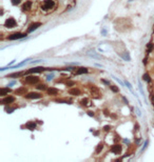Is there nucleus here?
<instances>
[{
    "label": "nucleus",
    "mask_w": 154,
    "mask_h": 162,
    "mask_svg": "<svg viewBox=\"0 0 154 162\" xmlns=\"http://www.w3.org/2000/svg\"><path fill=\"white\" fill-rule=\"evenodd\" d=\"M15 110V109H5V110H6V113H10V114H11V113H13V110Z\"/></svg>",
    "instance_id": "cd10ccee"
},
{
    "label": "nucleus",
    "mask_w": 154,
    "mask_h": 162,
    "mask_svg": "<svg viewBox=\"0 0 154 162\" xmlns=\"http://www.w3.org/2000/svg\"><path fill=\"white\" fill-rule=\"evenodd\" d=\"M101 82H104V84H108V85H110V82H109V81H107V80H104V79H102V80H101Z\"/></svg>",
    "instance_id": "c85d7f7f"
},
{
    "label": "nucleus",
    "mask_w": 154,
    "mask_h": 162,
    "mask_svg": "<svg viewBox=\"0 0 154 162\" xmlns=\"http://www.w3.org/2000/svg\"><path fill=\"white\" fill-rule=\"evenodd\" d=\"M14 101H15V98L13 96H8V97L3 98L1 100V103L2 104H10V103H13Z\"/></svg>",
    "instance_id": "0eeeda50"
},
{
    "label": "nucleus",
    "mask_w": 154,
    "mask_h": 162,
    "mask_svg": "<svg viewBox=\"0 0 154 162\" xmlns=\"http://www.w3.org/2000/svg\"><path fill=\"white\" fill-rule=\"evenodd\" d=\"M42 97V95H40L39 93H29V94L25 95V98L28 99H40Z\"/></svg>",
    "instance_id": "423d86ee"
},
{
    "label": "nucleus",
    "mask_w": 154,
    "mask_h": 162,
    "mask_svg": "<svg viewBox=\"0 0 154 162\" xmlns=\"http://www.w3.org/2000/svg\"><path fill=\"white\" fill-rule=\"evenodd\" d=\"M143 79L145 81H147V82H151V79H150L149 74H144V75H143Z\"/></svg>",
    "instance_id": "6ab92c4d"
},
{
    "label": "nucleus",
    "mask_w": 154,
    "mask_h": 162,
    "mask_svg": "<svg viewBox=\"0 0 154 162\" xmlns=\"http://www.w3.org/2000/svg\"><path fill=\"white\" fill-rule=\"evenodd\" d=\"M37 90H40V91H45V90H48L46 88V86H45V84H39V85H37Z\"/></svg>",
    "instance_id": "aec40b11"
},
{
    "label": "nucleus",
    "mask_w": 154,
    "mask_h": 162,
    "mask_svg": "<svg viewBox=\"0 0 154 162\" xmlns=\"http://www.w3.org/2000/svg\"><path fill=\"white\" fill-rule=\"evenodd\" d=\"M46 92H48L49 95H57L58 94V90L55 87H49L48 90H46Z\"/></svg>",
    "instance_id": "ddd939ff"
},
{
    "label": "nucleus",
    "mask_w": 154,
    "mask_h": 162,
    "mask_svg": "<svg viewBox=\"0 0 154 162\" xmlns=\"http://www.w3.org/2000/svg\"><path fill=\"white\" fill-rule=\"evenodd\" d=\"M152 50H153V44L150 42V43L148 44V46H147V54H149Z\"/></svg>",
    "instance_id": "412c9836"
},
{
    "label": "nucleus",
    "mask_w": 154,
    "mask_h": 162,
    "mask_svg": "<svg viewBox=\"0 0 154 162\" xmlns=\"http://www.w3.org/2000/svg\"><path fill=\"white\" fill-rule=\"evenodd\" d=\"M81 104L84 105V106H88V105H90L89 104V100H88V99H82L81 100Z\"/></svg>",
    "instance_id": "b1692460"
},
{
    "label": "nucleus",
    "mask_w": 154,
    "mask_h": 162,
    "mask_svg": "<svg viewBox=\"0 0 154 162\" xmlns=\"http://www.w3.org/2000/svg\"><path fill=\"white\" fill-rule=\"evenodd\" d=\"M104 115H106V116H109V113H108V110H104Z\"/></svg>",
    "instance_id": "2f4dec72"
},
{
    "label": "nucleus",
    "mask_w": 154,
    "mask_h": 162,
    "mask_svg": "<svg viewBox=\"0 0 154 162\" xmlns=\"http://www.w3.org/2000/svg\"><path fill=\"white\" fill-rule=\"evenodd\" d=\"M28 35L26 34H21V33H14L12 34V35H10L8 37L9 40H16V39H21V38H24V37H26Z\"/></svg>",
    "instance_id": "20e7f679"
},
{
    "label": "nucleus",
    "mask_w": 154,
    "mask_h": 162,
    "mask_svg": "<svg viewBox=\"0 0 154 162\" xmlns=\"http://www.w3.org/2000/svg\"><path fill=\"white\" fill-rule=\"evenodd\" d=\"M102 148H104V143H101V142H100V143H98V145H97L96 149H95V152L98 154V153H100V152H101Z\"/></svg>",
    "instance_id": "f3484780"
},
{
    "label": "nucleus",
    "mask_w": 154,
    "mask_h": 162,
    "mask_svg": "<svg viewBox=\"0 0 154 162\" xmlns=\"http://www.w3.org/2000/svg\"><path fill=\"white\" fill-rule=\"evenodd\" d=\"M69 85H74V82H68V86Z\"/></svg>",
    "instance_id": "7c9ffc66"
},
{
    "label": "nucleus",
    "mask_w": 154,
    "mask_h": 162,
    "mask_svg": "<svg viewBox=\"0 0 154 162\" xmlns=\"http://www.w3.org/2000/svg\"><path fill=\"white\" fill-rule=\"evenodd\" d=\"M85 73H88V68L85 67H79L76 71V75H81V74H85Z\"/></svg>",
    "instance_id": "dca6fc26"
},
{
    "label": "nucleus",
    "mask_w": 154,
    "mask_h": 162,
    "mask_svg": "<svg viewBox=\"0 0 154 162\" xmlns=\"http://www.w3.org/2000/svg\"><path fill=\"white\" fill-rule=\"evenodd\" d=\"M22 75V73H14V74H10L8 75V78H13V77H19V76Z\"/></svg>",
    "instance_id": "a211bd4d"
},
{
    "label": "nucleus",
    "mask_w": 154,
    "mask_h": 162,
    "mask_svg": "<svg viewBox=\"0 0 154 162\" xmlns=\"http://www.w3.org/2000/svg\"><path fill=\"white\" fill-rule=\"evenodd\" d=\"M10 92H11V88H9V87H2L1 90H0V96H5L6 94H9Z\"/></svg>",
    "instance_id": "2eb2a0df"
},
{
    "label": "nucleus",
    "mask_w": 154,
    "mask_h": 162,
    "mask_svg": "<svg viewBox=\"0 0 154 162\" xmlns=\"http://www.w3.org/2000/svg\"><path fill=\"white\" fill-rule=\"evenodd\" d=\"M55 5V1L54 0H45L42 1V4H41V9L43 11H49V10H52Z\"/></svg>",
    "instance_id": "f257e3e1"
},
{
    "label": "nucleus",
    "mask_w": 154,
    "mask_h": 162,
    "mask_svg": "<svg viewBox=\"0 0 154 162\" xmlns=\"http://www.w3.org/2000/svg\"><path fill=\"white\" fill-rule=\"evenodd\" d=\"M11 2H12L13 5H18V4L21 2V0H11Z\"/></svg>",
    "instance_id": "393cba45"
},
{
    "label": "nucleus",
    "mask_w": 154,
    "mask_h": 162,
    "mask_svg": "<svg viewBox=\"0 0 154 162\" xmlns=\"http://www.w3.org/2000/svg\"><path fill=\"white\" fill-rule=\"evenodd\" d=\"M41 25V23L40 22H34V23H32L30 26H29V29H28V33H32L33 31H35V29H37L39 26Z\"/></svg>",
    "instance_id": "6e6552de"
},
{
    "label": "nucleus",
    "mask_w": 154,
    "mask_h": 162,
    "mask_svg": "<svg viewBox=\"0 0 154 162\" xmlns=\"http://www.w3.org/2000/svg\"><path fill=\"white\" fill-rule=\"evenodd\" d=\"M69 94L73 96H79L80 95V91L78 88H71L69 91Z\"/></svg>",
    "instance_id": "4468645a"
},
{
    "label": "nucleus",
    "mask_w": 154,
    "mask_h": 162,
    "mask_svg": "<svg viewBox=\"0 0 154 162\" xmlns=\"http://www.w3.org/2000/svg\"><path fill=\"white\" fill-rule=\"evenodd\" d=\"M38 81H39V77H37V76H28L23 80V82L28 83V84H34V83H37Z\"/></svg>",
    "instance_id": "7ed1b4c3"
},
{
    "label": "nucleus",
    "mask_w": 154,
    "mask_h": 162,
    "mask_svg": "<svg viewBox=\"0 0 154 162\" xmlns=\"http://www.w3.org/2000/svg\"><path fill=\"white\" fill-rule=\"evenodd\" d=\"M110 88H111V91H112V92H114V93H118L119 92V88L117 86H115V85H111Z\"/></svg>",
    "instance_id": "4be33fe9"
},
{
    "label": "nucleus",
    "mask_w": 154,
    "mask_h": 162,
    "mask_svg": "<svg viewBox=\"0 0 154 162\" xmlns=\"http://www.w3.org/2000/svg\"><path fill=\"white\" fill-rule=\"evenodd\" d=\"M31 7H32V1H26L25 3L22 5V11L23 12H28V11H30L31 10Z\"/></svg>",
    "instance_id": "f8f14e48"
},
{
    "label": "nucleus",
    "mask_w": 154,
    "mask_h": 162,
    "mask_svg": "<svg viewBox=\"0 0 154 162\" xmlns=\"http://www.w3.org/2000/svg\"><path fill=\"white\" fill-rule=\"evenodd\" d=\"M88 115H89V116H91V117H93V116H94V114H93V113H91V112H89V113H88Z\"/></svg>",
    "instance_id": "c756f323"
},
{
    "label": "nucleus",
    "mask_w": 154,
    "mask_h": 162,
    "mask_svg": "<svg viewBox=\"0 0 154 162\" xmlns=\"http://www.w3.org/2000/svg\"><path fill=\"white\" fill-rule=\"evenodd\" d=\"M4 25H5V28H8V29H13V28H15V26L17 25V22H16L15 19L11 17V18H8L5 20Z\"/></svg>",
    "instance_id": "f03ea898"
},
{
    "label": "nucleus",
    "mask_w": 154,
    "mask_h": 162,
    "mask_svg": "<svg viewBox=\"0 0 154 162\" xmlns=\"http://www.w3.org/2000/svg\"><path fill=\"white\" fill-rule=\"evenodd\" d=\"M53 78H54V75H53V74H51V75L46 76V79H48V80H52Z\"/></svg>",
    "instance_id": "a878e982"
},
{
    "label": "nucleus",
    "mask_w": 154,
    "mask_h": 162,
    "mask_svg": "<svg viewBox=\"0 0 154 162\" xmlns=\"http://www.w3.org/2000/svg\"><path fill=\"white\" fill-rule=\"evenodd\" d=\"M15 94L16 95H20V96H22V95L25 96V94H26V88L24 87V86L17 88V90L15 91Z\"/></svg>",
    "instance_id": "9d476101"
},
{
    "label": "nucleus",
    "mask_w": 154,
    "mask_h": 162,
    "mask_svg": "<svg viewBox=\"0 0 154 162\" xmlns=\"http://www.w3.org/2000/svg\"><path fill=\"white\" fill-rule=\"evenodd\" d=\"M43 71H46V68H45V67H42V66H36V67H33V68H31V70H29L26 73H24V74H34V73H41V72H43Z\"/></svg>",
    "instance_id": "39448f33"
},
{
    "label": "nucleus",
    "mask_w": 154,
    "mask_h": 162,
    "mask_svg": "<svg viewBox=\"0 0 154 162\" xmlns=\"http://www.w3.org/2000/svg\"><path fill=\"white\" fill-rule=\"evenodd\" d=\"M111 152L114 154H120L121 145H119V144H114V145H112L111 146Z\"/></svg>",
    "instance_id": "1a4fd4ad"
},
{
    "label": "nucleus",
    "mask_w": 154,
    "mask_h": 162,
    "mask_svg": "<svg viewBox=\"0 0 154 162\" xmlns=\"http://www.w3.org/2000/svg\"><path fill=\"white\" fill-rule=\"evenodd\" d=\"M104 131H106V132H109L110 129H111V126H110V125H106V126H104Z\"/></svg>",
    "instance_id": "bb28decb"
},
{
    "label": "nucleus",
    "mask_w": 154,
    "mask_h": 162,
    "mask_svg": "<svg viewBox=\"0 0 154 162\" xmlns=\"http://www.w3.org/2000/svg\"><path fill=\"white\" fill-rule=\"evenodd\" d=\"M25 127L28 129H30V131H34V129H36V123L34 121H29L28 123L25 124Z\"/></svg>",
    "instance_id": "9b49d317"
},
{
    "label": "nucleus",
    "mask_w": 154,
    "mask_h": 162,
    "mask_svg": "<svg viewBox=\"0 0 154 162\" xmlns=\"http://www.w3.org/2000/svg\"><path fill=\"white\" fill-rule=\"evenodd\" d=\"M124 83H126V85H127V86H128V88H129V90L131 91V93H132V94H134V91H133V88H132V85L130 84V82H128V81H124Z\"/></svg>",
    "instance_id": "5701e85b"
}]
</instances>
